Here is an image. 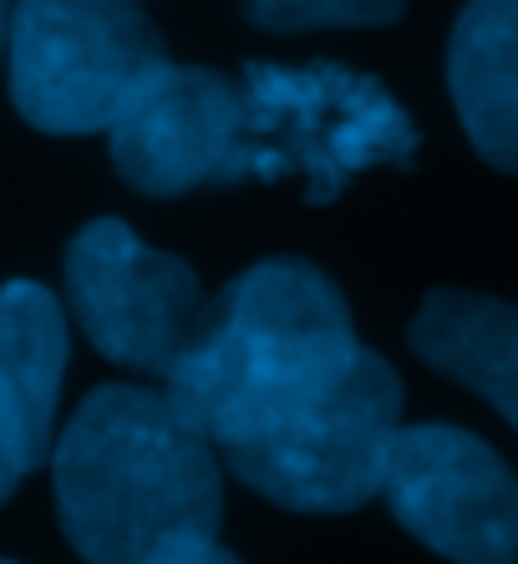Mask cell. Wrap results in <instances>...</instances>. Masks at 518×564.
I'll return each instance as SVG.
<instances>
[{
    "label": "cell",
    "mask_w": 518,
    "mask_h": 564,
    "mask_svg": "<svg viewBox=\"0 0 518 564\" xmlns=\"http://www.w3.org/2000/svg\"><path fill=\"white\" fill-rule=\"evenodd\" d=\"M66 295L87 341L132 371H158L194 341L204 290L183 260L148 250L128 224L97 219L66 250Z\"/></svg>",
    "instance_id": "7"
},
{
    "label": "cell",
    "mask_w": 518,
    "mask_h": 564,
    "mask_svg": "<svg viewBox=\"0 0 518 564\" xmlns=\"http://www.w3.org/2000/svg\"><path fill=\"white\" fill-rule=\"evenodd\" d=\"M143 564H239V560L224 544H214V534H188V539L163 544L158 554H148Z\"/></svg>",
    "instance_id": "14"
},
{
    "label": "cell",
    "mask_w": 518,
    "mask_h": 564,
    "mask_svg": "<svg viewBox=\"0 0 518 564\" xmlns=\"http://www.w3.org/2000/svg\"><path fill=\"white\" fill-rule=\"evenodd\" d=\"M407 0H249L259 31H321V26H391Z\"/></svg>",
    "instance_id": "12"
},
{
    "label": "cell",
    "mask_w": 518,
    "mask_h": 564,
    "mask_svg": "<svg viewBox=\"0 0 518 564\" xmlns=\"http://www.w3.org/2000/svg\"><path fill=\"white\" fill-rule=\"evenodd\" d=\"M11 97L41 132H107L153 77L163 36L138 0H15L6 21Z\"/></svg>",
    "instance_id": "4"
},
{
    "label": "cell",
    "mask_w": 518,
    "mask_h": 564,
    "mask_svg": "<svg viewBox=\"0 0 518 564\" xmlns=\"http://www.w3.org/2000/svg\"><path fill=\"white\" fill-rule=\"evenodd\" d=\"M112 163L122 184L173 198L198 184H229L245 93L208 66H158L112 118Z\"/></svg>",
    "instance_id": "8"
},
{
    "label": "cell",
    "mask_w": 518,
    "mask_h": 564,
    "mask_svg": "<svg viewBox=\"0 0 518 564\" xmlns=\"http://www.w3.org/2000/svg\"><path fill=\"white\" fill-rule=\"evenodd\" d=\"M66 371V315L52 290L11 280L0 285V387L11 397L15 433L31 468L52 458V422Z\"/></svg>",
    "instance_id": "11"
},
{
    "label": "cell",
    "mask_w": 518,
    "mask_h": 564,
    "mask_svg": "<svg viewBox=\"0 0 518 564\" xmlns=\"http://www.w3.org/2000/svg\"><path fill=\"white\" fill-rule=\"evenodd\" d=\"M6 21H11V6L0 0V46H6Z\"/></svg>",
    "instance_id": "15"
},
{
    "label": "cell",
    "mask_w": 518,
    "mask_h": 564,
    "mask_svg": "<svg viewBox=\"0 0 518 564\" xmlns=\"http://www.w3.org/2000/svg\"><path fill=\"white\" fill-rule=\"evenodd\" d=\"M0 52H6V46H0Z\"/></svg>",
    "instance_id": "17"
},
{
    "label": "cell",
    "mask_w": 518,
    "mask_h": 564,
    "mask_svg": "<svg viewBox=\"0 0 518 564\" xmlns=\"http://www.w3.org/2000/svg\"><path fill=\"white\" fill-rule=\"evenodd\" d=\"M412 351L478 392L518 433V305L478 290H432L412 315Z\"/></svg>",
    "instance_id": "10"
},
{
    "label": "cell",
    "mask_w": 518,
    "mask_h": 564,
    "mask_svg": "<svg viewBox=\"0 0 518 564\" xmlns=\"http://www.w3.org/2000/svg\"><path fill=\"white\" fill-rule=\"evenodd\" d=\"M0 564H11V560H0Z\"/></svg>",
    "instance_id": "16"
},
{
    "label": "cell",
    "mask_w": 518,
    "mask_h": 564,
    "mask_svg": "<svg viewBox=\"0 0 518 564\" xmlns=\"http://www.w3.org/2000/svg\"><path fill=\"white\" fill-rule=\"evenodd\" d=\"M356 351L341 290L305 260H265L204 305L163 397L224 458L315 408Z\"/></svg>",
    "instance_id": "1"
},
{
    "label": "cell",
    "mask_w": 518,
    "mask_h": 564,
    "mask_svg": "<svg viewBox=\"0 0 518 564\" xmlns=\"http://www.w3.org/2000/svg\"><path fill=\"white\" fill-rule=\"evenodd\" d=\"M31 473V458L21 447V433H15V412H11V397L0 387V503L15 494V484Z\"/></svg>",
    "instance_id": "13"
},
{
    "label": "cell",
    "mask_w": 518,
    "mask_h": 564,
    "mask_svg": "<svg viewBox=\"0 0 518 564\" xmlns=\"http://www.w3.org/2000/svg\"><path fill=\"white\" fill-rule=\"evenodd\" d=\"M381 499L391 503V519L442 560L518 564V473L463 427H397Z\"/></svg>",
    "instance_id": "6"
},
{
    "label": "cell",
    "mask_w": 518,
    "mask_h": 564,
    "mask_svg": "<svg viewBox=\"0 0 518 564\" xmlns=\"http://www.w3.org/2000/svg\"><path fill=\"white\" fill-rule=\"evenodd\" d=\"M417 128L376 77L346 66H249L234 178L305 184L311 204L336 198L376 163H412ZM229 178V184H234Z\"/></svg>",
    "instance_id": "3"
},
{
    "label": "cell",
    "mask_w": 518,
    "mask_h": 564,
    "mask_svg": "<svg viewBox=\"0 0 518 564\" xmlns=\"http://www.w3.org/2000/svg\"><path fill=\"white\" fill-rule=\"evenodd\" d=\"M56 513L87 564H143L224 519L219 453L163 392L102 387L52 447Z\"/></svg>",
    "instance_id": "2"
},
{
    "label": "cell",
    "mask_w": 518,
    "mask_h": 564,
    "mask_svg": "<svg viewBox=\"0 0 518 564\" xmlns=\"http://www.w3.org/2000/svg\"><path fill=\"white\" fill-rule=\"evenodd\" d=\"M447 87L483 163L518 173V0H467L447 46Z\"/></svg>",
    "instance_id": "9"
},
{
    "label": "cell",
    "mask_w": 518,
    "mask_h": 564,
    "mask_svg": "<svg viewBox=\"0 0 518 564\" xmlns=\"http://www.w3.org/2000/svg\"><path fill=\"white\" fill-rule=\"evenodd\" d=\"M402 427V381L376 351H356L331 392L280 433L224 453L239 484L295 513H350L381 494L391 437Z\"/></svg>",
    "instance_id": "5"
}]
</instances>
